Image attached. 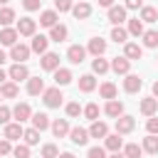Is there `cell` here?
I'll list each match as a JSON object with an SVG mask.
<instances>
[{
	"label": "cell",
	"mask_w": 158,
	"mask_h": 158,
	"mask_svg": "<svg viewBox=\"0 0 158 158\" xmlns=\"http://www.w3.org/2000/svg\"><path fill=\"white\" fill-rule=\"evenodd\" d=\"M42 101H44V106H49V109H59V106H62V101H64V96H62L59 86H52V89H44Z\"/></svg>",
	"instance_id": "obj_1"
},
{
	"label": "cell",
	"mask_w": 158,
	"mask_h": 158,
	"mask_svg": "<svg viewBox=\"0 0 158 158\" xmlns=\"http://www.w3.org/2000/svg\"><path fill=\"white\" fill-rule=\"evenodd\" d=\"M30 47L27 44H22V42H17L15 47H10V59H15V64H25V59H30Z\"/></svg>",
	"instance_id": "obj_2"
},
{
	"label": "cell",
	"mask_w": 158,
	"mask_h": 158,
	"mask_svg": "<svg viewBox=\"0 0 158 158\" xmlns=\"http://www.w3.org/2000/svg\"><path fill=\"white\" fill-rule=\"evenodd\" d=\"M35 30H37V22L32 17H20L17 20V32L20 37H35Z\"/></svg>",
	"instance_id": "obj_3"
},
{
	"label": "cell",
	"mask_w": 158,
	"mask_h": 158,
	"mask_svg": "<svg viewBox=\"0 0 158 158\" xmlns=\"http://www.w3.org/2000/svg\"><path fill=\"white\" fill-rule=\"evenodd\" d=\"M40 67L44 72H57L59 69V54L57 52H44L42 59H40Z\"/></svg>",
	"instance_id": "obj_4"
},
{
	"label": "cell",
	"mask_w": 158,
	"mask_h": 158,
	"mask_svg": "<svg viewBox=\"0 0 158 158\" xmlns=\"http://www.w3.org/2000/svg\"><path fill=\"white\" fill-rule=\"evenodd\" d=\"M17 37H20L17 27H2L0 30V44H5V47H15L17 44Z\"/></svg>",
	"instance_id": "obj_5"
},
{
	"label": "cell",
	"mask_w": 158,
	"mask_h": 158,
	"mask_svg": "<svg viewBox=\"0 0 158 158\" xmlns=\"http://www.w3.org/2000/svg\"><path fill=\"white\" fill-rule=\"evenodd\" d=\"M12 116H15V121H17V123H22V121H30V118H32V109H30V104H25V101L15 104V109H12Z\"/></svg>",
	"instance_id": "obj_6"
},
{
	"label": "cell",
	"mask_w": 158,
	"mask_h": 158,
	"mask_svg": "<svg viewBox=\"0 0 158 158\" xmlns=\"http://www.w3.org/2000/svg\"><path fill=\"white\" fill-rule=\"evenodd\" d=\"M136 128V121H133V116H128V114H123V116H118L116 118V133H131Z\"/></svg>",
	"instance_id": "obj_7"
},
{
	"label": "cell",
	"mask_w": 158,
	"mask_h": 158,
	"mask_svg": "<svg viewBox=\"0 0 158 158\" xmlns=\"http://www.w3.org/2000/svg\"><path fill=\"white\" fill-rule=\"evenodd\" d=\"M84 57H86V47H81V44H72V47L67 49V59H69L72 64H81Z\"/></svg>",
	"instance_id": "obj_8"
},
{
	"label": "cell",
	"mask_w": 158,
	"mask_h": 158,
	"mask_svg": "<svg viewBox=\"0 0 158 158\" xmlns=\"http://www.w3.org/2000/svg\"><path fill=\"white\" fill-rule=\"evenodd\" d=\"M7 77L17 84V81H25V79H30V69L25 67V64H12L10 67V72H7Z\"/></svg>",
	"instance_id": "obj_9"
},
{
	"label": "cell",
	"mask_w": 158,
	"mask_h": 158,
	"mask_svg": "<svg viewBox=\"0 0 158 158\" xmlns=\"http://www.w3.org/2000/svg\"><path fill=\"white\" fill-rule=\"evenodd\" d=\"M109 22H114V27H116V25H123V22H126V7H123V5L109 7Z\"/></svg>",
	"instance_id": "obj_10"
},
{
	"label": "cell",
	"mask_w": 158,
	"mask_h": 158,
	"mask_svg": "<svg viewBox=\"0 0 158 158\" xmlns=\"http://www.w3.org/2000/svg\"><path fill=\"white\" fill-rule=\"evenodd\" d=\"M123 57L131 59V62H133V59H141V57H143V47H141L138 42H126V44H123Z\"/></svg>",
	"instance_id": "obj_11"
},
{
	"label": "cell",
	"mask_w": 158,
	"mask_h": 158,
	"mask_svg": "<svg viewBox=\"0 0 158 158\" xmlns=\"http://www.w3.org/2000/svg\"><path fill=\"white\" fill-rule=\"evenodd\" d=\"M156 111H158V99L156 96H146V99H141V114L143 116H156Z\"/></svg>",
	"instance_id": "obj_12"
},
{
	"label": "cell",
	"mask_w": 158,
	"mask_h": 158,
	"mask_svg": "<svg viewBox=\"0 0 158 158\" xmlns=\"http://www.w3.org/2000/svg\"><path fill=\"white\" fill-rule=\"evenodd\" d=\"M86 52H91L94 57H101V54L106 52V40H101V37H91L89 44H86Z\"/></svg>",
	"instance_id": "obj_13"
},
{
	"label": "cell",
	"mask_w": 158,
	"mask_h": 158,
	"mask_svg": "<svg viewBox=\"0 0 158 158\" xmlns=\"http://www.w3.org/2000/svg\"><path fill=\"white\" fill-rule=\"evenodd\" d=\"M141 86H143V79H141V77H136V74H126V79H123V91L136 94Z\"/></svg>",
	"instance_id": "obj_14"
},
{
	"label": "cell",
	"mask_w": 158,
	"mask_h": 158,
	"mask_svg": "<svg viewBox=\"0 0 158 158\" xmlns=\"http://www.w3.org/2000/svg\"><path fill=\"white\" fill-rule=\"evenodd\" d=\"M30 121H32V128H37L40 133H42L44 128H49V126H52V121H49V116H47V114H42V111H37V114H32V118H30Z\"/></svg>",
	"instance_id": "obj_15"
},
{
	"label": "cell",
	"mask_w": 158,
	"mask_h": 158,
	"mask_svg": "<svg viewBox=\"0 0 158 158\" xmlns=\"http://www.w3.org/2000/svg\"><path fill=\"white\" fill-rule=\"evenodd\" d=\"M69 138H72V143H74V146H84L91 136H89V131H86V128L77 126V128H72V131H69Z\"/></svg>",
	"instance_id": "obj_16"
},
{
	"label": "cell",
	"mask_w": 158,
	"mask_h": 158,
	"mask_svg": "<svg viewBox=\"0 0 158 158\" xmlns=\"http://www.w3.org/2000/svg\"><path fill=\"white\" fill-rule=\"evenodd\" d=\"M121 146H123V138H121V133H109V136L104 138V148H106V151H114V153H118V151H121Z\"/></svg>",
	"instance_id": "obj_17"
},
{
	"label": "cell",
	"mask_w": 158,
	"mask_h": 158,
	"mask_svg": "<svg viewBox=\"0 0 158 158\" xmlns=\"http://www.w3.org/2000/svg\"><path fill=\"white\" fill-rule=\"evenodd\" d=\"M104 111H106V116H111V118H118V116H123V104H121L118 99H111V101H106Z\"/></svg>",
	"instance_id": "obj_18"
},
{
	"label": "cell",
	"mask_w": 158,
	"mask_h": 158,
	"mask_svg": "<svg viewBox=\"0 0 158 158\" xmlns=\"http://www.w3.org/2000/svg\"><path fill=\"white\" fill-rule=\"evenodd\" d=\"M49 128H52V133H54L57 138H64V136L72 131V128H69V123H67V118H54Z\"/></svg>",
	"instance_id": "obj_19"
},
{
	"label": "cell",
	"mask_w": 158,
	"mask_h": 158,
	"mask_svg": "<svg viewBox=\"0 0 158 158\" xmlns=\"http://www.w3.org/2000/svg\"><path fill=\"white\" fill-rule=\"evenodd\" d=\"M22 133H25L22 123H7V126H5V136H2V138H7V141H20V138H22Z\"/></svg>",
	"instance_id": "obj_20"
},
{
	"label": "cell",
	"mask_w": 158,
	"mask_h": 158,
	"mask_svg": "<svg viewBox=\"0 0 158 158\" xmlns=\"http://www.w3.org/2000/svg\"><path fill=\"white\" fill-rule=\"evenodd\" d=\"M89 136H91V138H106V136H109V126H106L104 121H91Z\"/></svg>",
	"instance_id": "obj_21"
},
{
	"label": "cell",
	"mask_w": 158,
	"mask_h": 158,
	"mask_svg": "<svg viewBox=\"0 0 158 158\" xmlns=\"http://www.w3.org/2000/svg\"><path fill=\"white\" fill-rule=\"evenodd\" d=\"M72 15H74L77 20H86V17L91 15V5H89V2H84V0H79V2L72 7Z\"/></svg>",
	"instance_id": "obj_22"
},
{
	"label": "cell",
	"mask_w": 158,
	"mask_h": 158,
	"mask_svg": "<svg viewBox=\"0 0 158 158\" xmlns=\"http://www.w3.org/2000/svg\"><path fill=\"white\" fill-rule=\"evenodd\" d=\"M47 44H49V37H44V35H35V37H32L30 49H32V52H37V54H44V52H47Z\"/></svg>",
	"instance_id": "obj_23"
},
{
	"label": "cell",
	"mask_w": 158,
	"mask_h": 158,
	"mask_svg": "<svg viewBox=\"0 0 158 158\" xmlns=\"http://www.w3.org/2000/svg\"><path fill=\"white\" fill-rule=\"evenodd\" d=\"M111 69H114L116 74H128L131 59H126V57H114V59H111Z\"/></svg>",
	"instance_id": "obj_24"
},
{
	"label": "cell",
	"mask_w": 158,
	"mask_h": 158,
	"mask_svg": "<svg viewBox=\"0 0 158 158\" xmlns=\"http://www.w3.org/2000/svg\"><path fill=\"white\" fill-rule=\"evenodd\" d=\"M27 94H30V96L44 94V81H42L40 77H30V79H27Z\"/></svg>",
	"instance_id": "obj_25"
},
{
	"label": "cell",
	"mask_w": 158,
	"mask_h": 158,
	"mask_svg": "<svg viewBox=\"0 0 158 158\" xmlns=\"http://www.w3.org/2000/svg\"><path fill=\"white\" fill-rule=\"evenodd\" d=\"M67 37H69L67 25H54V27L49 30V40H52V42H64Z\"/></svg>",
	"instance_id": "obj_26"
},
{
	"label": "cell",
	"mask_w": 158,
	"mask_h": 158,
	"mask_svg": "<svg viewBox=\"0 0 158 158\" xmlns=\"http://www.w3.org/2000/svg\"><path fill=\"white\" fill-rule=\"evenodd\" d=\"M94 89H96V79H94V74H81V77H79V91L89 94V91H94Z\"/></svg>",
	"instance_id": "obj_27"
},
{
	"label": "cell",
	"mask_w": 158,
	"mask_h": 158,
	"mask_svg": "<svg viewBox=\"0 0 158 158\" xmlns=\"http://www.w3.org/2000/svg\"><path fill=\"white\" fill-rule=\"evenodd\" d=\"M57 20H59V17H57V10H44V12L40 15V25H42V27H49V30L57 25Z\"/></svg>",
	"instance_id": "obj_28"
},
{
	"label": "cell",
	"mask_w": 158,
	"mask_h": 158,
	"mask_svg": "<svg viewBox=\"0 0 158 158\" xmlns=\"http://www.w3.org/2000/svg\"><path fill=\"white\" fill-rule=\"evenodd\" d=\"M126 30H128V35H133V37H143V32H146V30H143V20H141V17L128 20V27H126Z\"/></svg>",
	"instance_id": "obj_29"
},
{
	"label": "cell",
	"mask_w": 158,
	"mask_h": 158,
	"mask_svg": "<svg viewBox=\"0 0 158 158\" xmlns=\"http://www.w3.org/2000/svg\"><path fill=\"white\" fill-rule=\"evenodd\" d=\"M111 40H114L116 44H126V42H128V30L121 27V25H116V27L111 30Z\"/></svg>",
	"instance_id": "obj_30"
},
{
	"label": "cell",
	"mask_w": 158,
	"mask_h": 158,
	"mask_svg": "<svg viewBox=\"0 0 158 158\" xmlns=\"http://www.w3.org/2000/svg\"><path fill=\"white\" fill-rule=\"evenodd\" d=\"M146 153H153V156H158V136H153V133H148L146 138H143V146H141Z\"/></svg>",
	"instance_id": "obj_31"
},
{
	"label": "cell",
	"mask_w": 158,
	"mask_h": 158,
	"mask_svg": "<svg viewBox=\"0 0 158 158\" xmlns=\"http://www.w3.org/2000/svg\"><path fill=\"white\" fill-rule=\"evenodd\" d=\"M72 79H74V77H72L69 69H62V67H59V69L54 72V81H57V86H67Z\"/></svg>",
	"instance_id": "obj_32"
},
{
	"label": "cell",
	"mask_w": 158,
	"mask_h": 158,
	"mask_svg": "<svg viewBox=\"0 0 158 158\" xmlns=\"http://www.w3.org/2000/svg\"><path fill=\"white\" fill-rule=\"evenodd\" d=\"M99 94H101V99H106V101L116 99V84H111V81H104V84L99 86Z\"/></svg>",
	"instance_id": "obj_33"
},
{
	"label": "cell",
	"mask_w": 158,
	"mask_h": 158,
	"mask_svg": "<svg viewBox=\"0 0 158 158\" xmlns=\"http://www.w3.org/2000/svg\"><path fill=\"white\" fill-rule=\"evenodd\" d=\"M12 22H15V10L7 7V5L0 7V25H2V27H10Z\"/></svg>",
	"instance_id": "obj_34"
},
{
	"label": "cell",
	"mask_w": 158,
	"mask_h": 158,
	"mask_svg": "<svg viewBox=\"0 0 158 158\" xmlns=\"http://www.w3.org/2000/svg\"><path fill=\"white\" fill-rule=\"evenodd\" d=\"M141 20H143V22H156V20H158V10H156L153 5H143V7H141Z\"/></svg>",
	"instance_id": "obj_35"
},
{
	"label": "cell",
	"mask_w": 158,
	"mask_h": 158,
	"mask_svg": "<svg viewBox=\"0 0 158 158\" xmlns=\"http://www.w3.org/2000/svg\"><path fill=\"white\" fill-rule=\"evenodd\" d=\"M0 94H2L5 99H15V96H17V84H15V81H5V84H0Z\"/></svg>",
	"instance_id": "obj_36"
},
{
	"label": "cell",
	"mask_w": 158,
	"mask_h": 158,
	"mask_svg": "<svg viewBox=\"0 0 158 158\" xmlns=\"http://www.w3.org/2000/svg\"><path fill=\"white\" fill-rule=\"evenodd\" d=\"M123 156H126V158H141V156H143V148H141L138 143H126V146H123Z\"/></svg>",
	"instance_id": "obj_37"
},
{
	"label": "cell",
	"mask_w": 158,
	"mask_h": 158,
	"mask_svg": "<svg viewBox=\"0 0 158 158\" xmlns=\"http://www.w3.org/2000/svg\"><path fill=\"white\" fill-rule=\"evenodd\" d=\"M143 47H148V49H156L158 47V32L156 30L143 32Z\"/></svg>",
	"instance_id": "obj_38"
},
{
	"label": "cell",
	"mask_w": 158,
	"mask_h": 158,
	"mask_svg": "<svg viewBox=\"0 0 158 158\" xmlns=\"http://www.w3.org/2000/svg\"><path fill=\"white\" fill-rule=\"evenodd\" d=\"M91 69H94L96 74H106V72L111 69V64H109L106 59H101V57H94V62H91Z\"/></svg>",
	"instance_id": "obj_39"
},
{
	"label": "cell",
	"mask_w": 158,
	"mask_h": 158,
	"mask_svg": "<svg viewBox=\"0 0 158 158\" xmlns=\"http://www.w3.org/2000/svg\"><path fill=\"white\" fill-rule=\"evenodd\" d=\"M22 138H25L27 146H35V143H40V131H37V128H25Z\"/></svg>",
	"instance_id": "obj_40"
},
{
	"label": "cell",
	"mask_w": 158,
	"mask_h": 158,
	"mask_svg": "<svg viewBox=\"0 0 158 158\" xmlns=\"http://www.w3.org/2000/svg\"><path fill=\"white\" fill-rule=\"evenodd\" d=\"M84 116L89 121H99V104H86L84 106Z\"/></svg>",
	"instance_id": "obj_41"
},
{
	"label": "cell",
	"mask_w": 158,
	"mask_h": 158,
	"mask_svg": "<svg viewBox=\"0 0 158 158\" xmlns=\"http://www.w3.org/2000/svg\"><path fill=\"white\" fill-rule=\"evenodd\" d=\"M42 158H59V148L54 143H44L42 146Z\"/></svg>",
	"instance_id": "obj_42"
},
{
	"label": "cell",
	"mask_w": 158,
	"mask_h": 158,
	"mask_svg": "<svg viewBox=\"0 0 158 158\" xmlns=\"http://www.w3.org/2000/svg\"><path fill=\"white\" fill-rule=\"evenodd\" d=\"M79 114H84V109H81L77 101H69V104H67V116H69V118H77Z\"/></svg>",
	"instance_id": "obj_43"
},
{
	"label": "cell",
	"mask_w": 158,
	"mask_h": 158,
	"mask_svg": "<svg viewBox=\"0 0 158 158\" xmlns=\"http://www.w3.org/2000/svg\"><path fill=\"white\" fill-rule=\"evenodd\" d=\"M12 156H15V158H30V146H27V143L15 146V148H12Z\"/></svg>",
	"instance_id": "obj_44"
},
{
	"label": "cell",
	"mask_w": 158,
	"mask_h": 158,
	"mask_svg": "<svg viewBox=\"0 0 158 158\" xmlns=\"http://www.w3.org/2000/svg\"><path fill=\"white\" fill-rule=\"evenodd\" d=\"M74 5H72V0H54V10L57 12H69Z\"/></svg>",
	"instance_id": "obj_45"
},
{
	"label": "cell",
	"mask_w": 158,
	"mask_h": 158,
	"mask_svg": "<svg viewBox=\"0 0 158 158\" xmlns=\"http://www.w3.org/2000/svg\"><path fill=\"white\" fill-rule=\"evenodd\" d=\"M86 158H106V148H101V146H94V148H89Z\"/></svg>",
	"instance_id": "obj_46"
},
{
	"label": "cell",
	"mask_w": 158,
	"mask_h": 158,
	"mask_svg": "<svg viewBox=\"0 0 158 158\" xmlns=\"http://www.w3.org/2000/svg\"><path fill=\"white\" fill-rule=\"evenodd\" d=\"M146 128H148V133L158 136V116H151V118L146 121Z\"/></svg>",
	"instance_id": "obj_47"
},
{
	"label": "cell",
	"mask_w": 158,
	"mask_h": 158,
	"mask_svg": "<svg viewBox=\"0 0 158 158\" xmlns=\"http://www.w3.org/2000/svg\"><path fill=\"white\" fill-rule=\"evenodd\" d=\"M10 118H12V111H10L7 106H2V104H0V123H5V126H7V123H10Z\"/></svg>",
	"instance_id": "obj_48"
},
{
	"label": "cell",
	"mask_w": 158,
	"mask_h": 158,
	"mask_svg": "<svg viewBox=\"0 0 158 158\" xmlns=\"http://www.w3.org/2000/svg\"><path fill=\"white\" fill-rule=\"evenodd\" d=\"M12 141H7V138H0V156H10L12 153V146H10Z\"/></svg>",
	"instance_id": "obj_49"
},
{
	"label": "cell",
	"mask_w": 158,
	"mask_h": 158,
	"mask_svg": "<svg viewBox=\"0 0 158 158\" xmlns=\"http://www.w3.org/2000/svg\"><path fill=\"white\" fill-rule=\"evenodd\" d=\"M40 5H42V0H22V7H25V10H30V12L40 10Z\"/></svg>",
	"instance_id": "obj_50"
},
{
	"label": "cell",
	"mask_w": 158,
	"mask_h": 158,
	"mask_svg": "<svg viewBox=\"0 0 158 158\" xmlns=\"http://www.w3.org/2000/svg\"><path fill=\"white\" fill-rule=\"evenodd\" d=\"M123 7H126V10H141V7H143V0H126Z\"/></svg>",
	"instance_id": "obj_51"
},
{
	"label": "cell",
	"mask_w": 158,
	"mask_h": 158,
	"mask_svg": "<svg viewBox=\"0 0 158 158\" xmlns=\"http://www.w3.org/2000/svg\"><path fill=\"white\" fill-rule=\"evenodd\" d=\"M101 7H114V0H99Z\"/></svg>",
	"instance_id": "obj_52"
},
{
	"label": "cell",
	"mask_w": 158,
	"mask_h": 158,
	"mask_svg": "<svg viewBox=\"0 0 158 158\" xmlns=\"http://www.w3.org/2000/svg\"><path fill=\"white\" fill-rule=\"evenodd\" d=\"M5 81H7V72L0 67V84H5Z\"/></svg>",
	"instance_id": "obj_53"
},
{
	"label": "cell",
	"mask_w": 158,
	"mask_h": 158,
	"mask_svg": "<svg viewBox=\"0 0 158 158\" xmlns=\"http://www.w3.org/2000/svg\"><path fill=\"white\" fill-rule=\"evenodd\" d=\"M153 96H156V99H158V79H156V81H153Z\"/></svg>",
	"instance_id": "obj_54"
},
{
	"label": "cell",
	"mask_w": 158,
	"mask_h": 158,
	"mask_svg": "<svg viewBox=\"0 0 158 158\" xmlns=\"http://www.w3.org/2000/svg\"><path fill=\"white\" fill-rule=\"evenodd\" d=\"M5 59H7V54H5L2 49H0V67H2V62H5Z\"/></svg>",
	"instance_id": "obj_55"
},
{
	"label": "cell",
	"mask_w": 158,
	"mask_h": 158,
	"mask_svg": "<svg viewBox=\"0 0 158 158\" xmlns=\"http://www.w3.org/2000/svg\"><path fill=\"white\" fill-rule=\"evenodd\" d=\"M59 158H74V153H59Z\"/></svg>",
	"instance_id": "obj_56"
},
{
	"label": "cell",
	"mask_w": 158,
	"mask_h": 158,
	"mask_svg": "<svg viewBox=\"0 0 158 158\" xmlns=\"http://www.w3.org/2000/svg\"><path fill=\"white\" fill-rule=\"evenodd\" d=\"M109 158H126V156H123V153L118 151V153H114V156H109Z\"/></svg>",
	"instance_id": "obj_57"
},
{
	"label": "cell",
	"mask_w": 158,
	"mask_h": 158,
	"mask_svg": "<svg viewBox=\"0 0 158 158\" xmlns=\"http://www.w3.org/2000/svg\"><path fill=\"white\" fill-rule=\"evenodd\" d=\"M7 2H10V0H0V5H7Z\"/></svg>",
	"instance_id": "obj_58"
},
{
	"label": "cell",
	"mask_w": 158,
	"mask_h": 158,
	"mask_svg": "<svg viewBox=\"0 0 158 158\" xmlns=\"http://www.w3.org/2000/svg\"><path fill=\"white\" fill-rule=\"evenodd\" d=\"M0 99H2V94H0Z\"/></svg>",
	"instance_id": "obj_59"
},
{
	"label": "cell",
	"mask_w": 158,
	"mask_h": 158,
	"mask_svg": "<svg viewBox=\"0 0 158 158\" xmlns=\"http://www.w3.org/2000/svg\"><path fill=\"white\" fill-rule=\"evenodd\" d=\"M40 158H42V156H40Z\"/></svg>",
	"instance_id": "obj_60"
}]
</instances>
